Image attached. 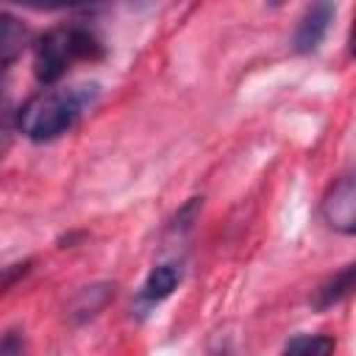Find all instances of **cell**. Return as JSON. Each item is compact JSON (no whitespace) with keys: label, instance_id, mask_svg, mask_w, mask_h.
<instances>
[{"label":"cell","instance_id":"obj_1","mask_svg":"<svg viewBox=\"0 0 356 356\" xmlns=\"http://www.w3.org/2000/svg\"><path fill=\"white\" fill-rule=\"evenodd\" d=\"M97 83H70V86H44L31 95L17 111V128L31 142H53L97 103Z\"/></svg>","mask_w":356,"mask_h":356},{"label":"cell","instance_id":"obj_2","mask_svg":"<svg viewBox=\"0 0 356 356\" xmlns=\"http://www.w3.org/2000/svg\"><path fill=\"white\" fill-rule=\"evenodd\" d=\"M103 53L106 47L89 25H56L33 42V78L42 86H53L75 61H97Z\"/></svg>","mask_w":356,"mask_h":356},{"label":"cell","instance_id":"obj_3","mask_svg":"<svg viewBox=\"0 0 356 356\" xmlns=\"http://www.w3.org/2000/svg\"><path fill=\"white\" fill-rule=\"evenodd\" d=\"M320 217L331 231L342 236H356V170L339 175L323 192Z\"/></svg>","mask_w":356,"mask_h":356},{"label":"cell","instance_id":"obj_4","mask_svg":"<svg viewBox=\"0 0 356 356\" xmlns=\"http://www.w3.org/2000/svg\"><path fill=\"white\" fill-rule=\"evenodd\" d=\"M337 14V6L334 3H312L300 19H298V28L292 33V47L295 53H314L320 47V42L325 39L328 33V25Z\"/></svg>","mask_w":356,"mask_h":356},{"label":"cell","instance_id":"obj_5","mask_svg":"<svg viewBox=\"0 0 356 356\" xmlns=\"http://www.w3.org/2000/svg\"><path fill=\"white\" fill-rule=\"evenodd\" d=\"M178 284H181V270H178L175 264H156V267L147 273L145 284L139 286V295H136L139 309H150V306L167 300V298L175 292Z\"/></svg>","mask_w":356,"mask_h":356},{"label":"cell","instance_id":"obj_6","mask_svg":"<svg viewBox=\"0 0 356 356\" xmlns=\"http://www.w3.org/2000/svg\"><path fill=\"white\" fill-rule=\"evenodd\" d=\"M111 298H114V284H108V281L83 286V289L70 300V317H72L75 323H83V320L95 317L97 312H103Z\"/></svg>","mask_w":356,"mask_h":356},{"label":"cell","instance_id":"obj_7","mask_svg":"<svg viewBox=\"0 0 356 356\" xmlns=\"http://www.w3.org/2000/svg\"><path fill=\"white\" fill-rule=\"evenodd\" d=\"M356 289V264H348L345 270H339V273H334L325 284H320L317 286V292H314V309H328V306H334V303H339L348 292H353Z\"/></svg>","mask_w":356,"mask_h":356},{"label":"cell","instance_id":"obj_8","mask_svg":"<svg viewBox=\"0 0 356 356\" xmlns=\"http://www.w3.org/2000/svg\"><path fill=\"white\" fill-rule=\"evenodd\" d=\"M25 42H28L25 25H22L14 14L3 11V14H0V58H3V67H6V70H8L11 61L22 53Z\"/></svg>","mask_w":356,"mask_h":356},{"label":"cell","instance_id":"obj_9","mask_svg":"<svg viewBox=\"0 0 356 356\" xmlns=\"http://www.w3.org/2000/svg\"><path fill=\"white\" fill-rule=\"evenodd\" d=\"M334 350L337 342L328 334H298L284 345L281 356H334Z\"/></svg>","mask_w":356,"mask_h":356},{"label":"cell","instance_id":"obj_10","mask_svg":"<svg viewBox=\"0 0 356 356\" xmlns=\"http://www.w3.org/2000/svg\"><path fill=\"white\" fill-rule=\"evenodd\" d=\"M200 203H203V197H189L181 209H178V214H175V220H172V228H178V231H186L189 225H192V220L197 217V209H200Z\"/></svg>","mask_w":356,"mask_h":356},{"label":"cell","instance_id":"obj_11","mask_svg":"<svg viewBox=\"0 0 356 356\" xmlns=\"http://www.w3.org/2000/svg\"><path fill=\"white\" fill-rule=\"evenodd\" d=\"M22 348H25L22 334L17 328H8L3 334V342H0V356H22Z\"/></svg>","mask_w":356,"mask_h":356},{"label":"cell","instance_id":"obj_12","mask_svg":"<svg viewBox=\"0 0 356 356\" xmlns=\"http://www.w3.org/2000/svg\"><path fill=\"white\" fill-rule=\"evenodd\" d=\"M348 44H350V53L356 56V19H353V28H350V42Z\"/></svg>","mask_w":356,"mask_h":356},{"label":"cell","instance_id":"obj_13","mask_svg":"<svg viewBox=\"0 0 356 356\" xmlns=\"http://www.w3.org/2000/svg\"><path fill=\"white\" fill-rule=\"evenodd\" d=\"M222 356H225V353H222Z\"/></svg>","mask_w":356,"mask_h":356}]
</instances>
